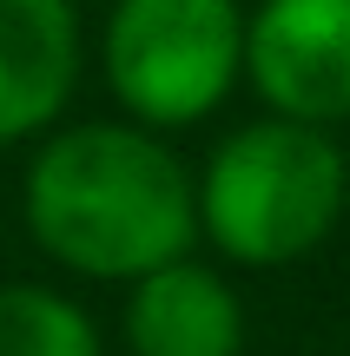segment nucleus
<instances>
[{
    "label": "nucleus",
    "mask_w": 350,
    "mask_h": 356,
    "mask_svg": "<svg viewBox=\"0 0 350 356\" xmlns=\"http://www.w3.org/2000/svg\"><path fill=\"white\" fill-rule=\"evenodd\" d=\"M26 231L53 264L100 284H132L198 244L192 172L166 139L126 119L47 132L20 185Z\"/></svg>",
    "instance_id": "nucleus-1"
},
{
    "label": "nucleus",
    "mask_w": 350,
    "mask_h": 356,
    "mask_svg": "<svg viewBox=\"0 0 350 356\" xmlns=\"http://www.w3.org/2000/svg\"><path fill=\"white\" fill-rule=\"evenodd\" d=\"M198 238L245 270H278L311 257L337 231L350 204V165L324 126L298 119H251L238 126L205 172L192 178Z\"/></svg>",
    "instance_id": "nucleus-2"
},
{
    "label": "nucleus",
    "mask_w": 350,
    "mask_h": 356,
    "mask_svg": "<svg viewBox=\"0 0 350 356\" xmlns=\"http://www.w3.org/2000/svg\"><path fill=\"white\" fill-rule=\"evenodd\" d=\"M100 66L113 99L126 106V126H198L245 79V7L238 0H113Z\"/></svg>",
    "instance_id": "nucleus-3"
},
{
    "label": "nucleus",
    "mask_w": 350,
    "mask_h": 356,
    "mask_svg": "<svg viewBox=\"0 0 350 356\" xmlns=\"http://www.w3.org/2000/svg\"><path fill=\"white\" fill-rule=\"evenodd\" d=\"M245 79L271 119H350V0H258L245 13Z\"/></svg>",
    "instance_id": "nucleus-4"
},
{
    "label": "nucleus",
    "mask_w": 350,
    "mask_h": 356,
    "mask_svg": "<svg viewBox=\"0 0 350 356\" xmlns=\"http://www.w3.org/2000/svg\"><path fill=\"white\" fill-rule=\"evenodd\" d=\"M79 79L73 0H0V145L47 139Z\"/></svg>",
    "instance_id": "nucleus-5"
},
{
    "label": "nucleus",
    "mask_w": 350,
    "mask_h": 356,
    "mask_svg": "<svg viewBox=\"0 0 350 356\" xmlns=\"http://www.w3.org/2000/svg\"><path fill=\"white\" fill-rule=\"evenodd\" d=\"M126 350L132 356H238L245 350V310L238 291L198 257L159 264L126 284Z\"/></svg>",
    "instance_id": "nucleus-6"
},
{
    "label": "nucleus",
    "mask_w": 350,
    "mask_h": 356,
    "mask_svg": "<svg viewBox=\"0 0 350 356\" xmlns=\"http://www.w3.org/2000/svg\"><path fill=\"white\" fill-rule=\"evenodd\" d=\"M0 356H106L100 323L47 284H0Z\"/></svg>",
    "instance_id": "nucleus-7"
}]
</instances>
